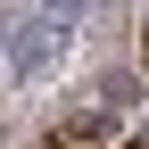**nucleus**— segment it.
<instances>
[{
  "label": "nucleus",
  "instance_id": "f257e3e1",
  "mask_svg": "<svg viewBox=\"0 0 149 149\" xmlns=\"http://www.w3.org/2000/svg\"><path fill=\"white\" fill-rule=\"evenodd\" d=\"M58 58H66V25H58L50 8L8 25V50H0V66H8V83H17V91H42L50 74H58Z\"/></svg>",
  "mask_w": 149,
  "mask_h": 149
},
{
  "label": "nucleus",
  "instance_id": "20e7f679",
  "mask_svg": "<svg viewBox=\"0 0 149 149\" xmlns=\"http://www.w3.org/2000/svg\"><path fill=\"white\" fill-rule=\"evenodd\" d=\"M141 58H149V17H141Z\"/></svg>",
  "mask_w": 149,
  "mask_h": 149
},
{
  "label": "nucleus",
  "instance_id": "7ed1b4c3",
  "mask_svg": "<svg viewBox=\"0 0 149 149\" xmlns=\"http://www.w3.org/2000/svg\"><path fill=\"white\" fill-rule=\"evenodd\" d=\"M108 8V0H50V17H58V25H66V17H100Z\"/></svg>",
  "mask_w": 149,
  "mask_h": 149
},
{
  "label": "nucleus",
  "instance_id": "f03ea898",
  "mask_svg": "<svg viewBox=\"0 0 149 149\" xmlns=\"http://www.w3.org/2000/svg\"><path fill=\"white\" fill-rule=\"evenodd\" d=\"M100 100H108V108H133V100H141V74H133V66H108V74H100Z\"/></svg>",
  "mask_w": 149,
  "mask_h": 149
}]
</instances>
